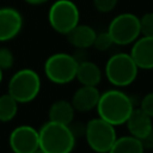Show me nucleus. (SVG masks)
Segmentation results:
<instances>
[{
	"label": "nucleus",
	"mask_w": 153,
	"mask_h": 153,
	"mask_svg": "<svg viewBox=\"0 0 153 153\" xmlns=\"http://www.w3.org/2000/svg\"><path fill=\"white\" fill-rule=\"evenodd\" d=\"M96 110L98 117L117 127L127 122L134 110V104L127 93L118 88H111L100 93Z\"/></svg>",
	"instance_id": "nucleus-1"
},
{
	"label": "nucleus",
	"mask_w": 153,
	"mask_h": 153,
	"mask_svg": "<svg viewBox=\"0 0 153 153\" xmlns=\"http://www.w3.org/2000/svg\"><path fill=\"white\" fill-rule=\"evenodd\" d=\"M39 149L44 153H72L76 136L69 124L47 121L38 130Z\"/></svg>",
	"instance_id": "nucleus-2"
},
{
	"label": "nucleus",
	"mask_w": 153,
	"mask_h": 153,
	"mask_svg": "<svg viewBox=\"0 0 153 153\" xmlns=\"http://www.w3.org/2000/svg\"><path fill=\"white\" fill-rule=\"evenodd\" d=\"M139 68L130 54L117 53L109 57L104 73L108 81L116 87L129 86L137 76Z\"/></svg>",
	"instance_id": "nucleus-3"
},
{
	"label": "nucleus",
	"mask_w": 153,
	"mask_h": 153,
	"mask_svg": "<svg viewBox=\"0 0 153 153\" xmlns=\"http://www.w3.org/2000/svg\"><path fill=\"white\" fill-rule=\"evenodd\" d=\"M41 91V78L31 68L17 71L8 81V92L18 103L32 102Z\"/></svg>",
	"instance_id": "nucleus-4"
},
{
	"label": "nucleus",
	"mask_w": 153,
	"mask_h": 153,
	"mask_svg": "<svg viewBox=\"0 0 153 153\" xmlns=\"http://www.w3.org/2000/svg\"><path fill=\"white\" fill-rule=\"evenodd\" d=\"M79 61L67 53H55L44 62V74L47 79L57 85H65L75 79Z\"/></svg>",
	"instance_id": "nucleus-5"
},
{
	"label": "nucleus",
	"mask_w": 153,
	"mask_h": 153,
	"mask_svg": "<svg viewBox=\"0 0 153 153\" xmlns=\"http://www.w3.org/2000/svg\"><path fill=\"white\" fill-rule=\"evenodd\" d=\"M48 22L54 31L67 35L80 23L79 8L72 0H56L49 7Z\"/></svg>",
	"instance_id": "nucleus-6"
},
{
	"label": "nucleus",
	"mask_w": 153,
	"mask_h": 153,
	"mask_svg": "<svg viewBox=\"0 0 153 153\" xmlns=\"http://www.w3.org/2000/svg\"><path fill=\"white\" fill-rule=\"evenodd\" d=\"M84 136L88 147L96 153H108L117 139L115 126L100 117L90 120L85 124Z\"/></svg>",
	"instance_id": "nucleus-7"
},
{
	"label": "nucleus",
	"mask_w": 153,
	"mask_h": 153,
	"mask_svg": "<svg viewBox=\"0 0 153 153\" xmlns=\"http://www.w3.org/2000/svg\"><path fill=\"white\" fill-rule=\"evenodd\" d=\"M117 45L134 43L140 36V18L134 13H121L112 18L106 30Z\"/></svg>",
	"instance_id": "nucleus-8"
},
{
	"label": "nucleus",
	"mask_w": 153,
	"mask_h": 153,
	"mask_svg": "<svg viewBox=\"0 0 153 153\" xmlns=\"http://www.w3.org/2000/svg\"><path fill=\"white\" fill-rule=\"evenodd\" d=\"M8 145L12 153H32L39 148L38 130L29 124L18 126L11 131Z\"/></svg>",
	"instance_id": "nucleus-9"
},
{
	"label": "nucleus",
	"mask_w": 153,
	"mask_h": 153,
	"mask_svg": "<svg viewBox=\"0 0 153 153\" xmlns=\"http://www.w3.org/2000/svg\"><path fill=\"white\" fill-rule=\"evenodd\" d=\"M23 17L13 7H0V42H7L18 36L23 27Z\"/></svg>",
	"instance_id": "nucleus-10"
},
{
	"label": "nucleus",
	"mask_w": 153,
	"mask_h": 153,
	"mask_svg": "<svg viewBox=\"0 0 153 153\" xmlns=\"http://www.w3.org/2000/svg\"><path fill=\"white\" fill-rule=\"evenodd\" d=\"M130 56L139 69H153V37L140 36L131 43Z\"/></svg>",
	"instance_id": "nucleus-11"
},
{
	"label": "nucleus",
	"mask_w": 153,
	"mask_h": 153,
	"mask_svg": "<svg viewBox=\"0 0 153 153\" xmlns=\"http://www.w3.org/2000/svg\"><path fill=\"white\" fill-rule=\"evenodd\" d=\"M100 92L97 86H86L81 85L72 97V105L75 111L87 112L96 109Z\"/></svg>",
	"instance_id": "nucleus-12"
},
{
	"label": "nucleus",
	"mask_w": 153,
	"mask_h": 153,
	"mask_svg": "<svg viewBox=\"0 0 153 153\" xmlns=\"http://www.w3.org/2000/svg\"><path fill=\"white\" fill-rule=\"evenodd\" d=\"M127 126V129L129 131V135L142 140L145 136H147L152 130H153V124H152V117L148 116L146 112H143L140 108L134 109L124 123Z\"/></svg>",
	"instance_id": "nucleus-13"
},
{
	"label": "nucleus",
	"mask_w": 153,
	"mask_h": 153,
	"mask_svg": "<svg viewBox=\"0 0 153 153\" xmlns=\"http://www.w3.org/2000/svg\"><path fill=\"white\" fill-rule=\"evenodd\" d=\"M96 31L93 27H91L87 24H78L74 29H72L66 36L68 42L78 48V49H87L93 45L94 38H96Z\"/></svg>",
	"instance_id": "nucleus-14"
},
{
	"label": "nucleus",
	"mask_w": 153,
	"mask_h": 153,
	"mask_svg": "<svg viewBox=\"0 0 153 153\" xmlns=\"http://www.w3.org/2000/svg\"><path fill=\"white\" fill-rule=\"evenodd\" d=\"M102 71L99 66L92 61L84 60L79 61L75 79L81 84L86 86H97L102 81Z\"/></svg>",
	"instance_id": "nucleus-15"
},
{
	"label": "nucleus",
	"mask_w": 153,
	"mask_h": 153,
	"mask_svg": "<svg viewBox=\"0 0 153 153\" xmlns=\"http://www.w3.org/2000/svg\"><path fill=\"white\" fill-rule=\"evenodd\" d=\"M75 109L72 103L65 99L54 102L48 110V120L62 124H71L74 120Z\"/></svg>",
	"instance_id": "nucleus-16"
},
{
	"label": "nucleus",
	"mask_w": 153,
	"mask_h": 153,
	"mask_svg": "<svg viewBox=\"0 0 153 153\" xmlns=\"http://www.w3.org/2000/svg\"><path fill=\"white\" fill-rule=\"evenodd\" d=\"M145 148L141 142V140L131 136V135H124L121 137H117L109 149L108 153H143Z\"/></svg>",
	"instance_id": "nucleus-17"
},
{
	"label": "nucleus",
	"mask_w": 153,
	"mask_h": 153,
	"mask_svg": "<svg viewBox=\"0 0 153 153\" xmlns=\"http://www.w3.org/2000/svg\"><path fill=\"white\" fill-rule=\"evenodd\" d=\"M18 102L10 94L5 93L0 96V122L12 121L18 112Z\"/></svg>",
	"instance_id": "nucleus-18"
},
{
	"label": "nucleus",
	"mask_w": 153,
	"mask_h": 153,
	"mask_svg": "<svg viewBox=\"0 0 153 153\" xmlns=\"http://www.w3.org/2000/svg\"><path fill=\"white\" fill-rule=\"evenodd\" d=\"M112 44H114V42H112L109 32L103 31V32L96 33V38H94V42H93L92 47H94L99 51H106L108 49L111 48Z\"/></svg>",
	"instance_id": "nucleus-19"
},
{
	"label": "nucleus",
	"mask_w": 153,
	"mask_h": 153,
	"mask_svg": "<svg viewBox=\"0 0 153 153\" xmlns=\"http://www.w3.org/2000/svg\"><path fill=\"white\" fill-rule=\"evenodd\" d=\"M141 36L153 37V12H147L140 17Z\"/></svg>",
	"instance_id": "nucleus-20"
},
{
	"label": "nucleus",
	"mask_w": 153,
	"mask_h": 153,
	"mask_svg": "<svg viewBox=\"0 0 153 153\" xmlns=\"http://www.w3.org/2000/svg\"><path fill=\"white\" fill-rule=\"evenodd\" d=\"M14 65V55L11 49L6 47H0V68L2 71L12 68Z\"/></svg>",
	"instance_id": "nucleus-21"
},
{
	"label": "nucleus",
	"mask_w": 153,
	"mask_h": 153,
	"mask_svg": "<svg viewBox=\"0 0 153 153\" xmlns=\"http://www.w3.org/2000/svg\"><path fill=\"white\" fill-rule=\"evenodd\" d=\"M118 0H93L94 8L100 13H109L117 6Z\"/></svg>",
	"instance_id": "nucleus-22"
},
{
	"label": "nucleus",
	"mask_w": 153,
	"mask_h": 153,
	"mask_svg": "<svg viewBox=\"0 0 153 153\" xmlns=\"http://www.w3.org/2000/svg\"><path fill=\"white\" fill-rule=\"evenodd\" d=\"M140 109L153 118V92H149L143 96L140 103Z\"/></svg>",
	"instance_id": "nucleus-23"
},
{
	"label": "nucleus",
	"mask_w": 153,
	"mask_h": 153,
	"mask_svg": "<svg viewBox=\"0 0 153 153\" xmlns=\"http://www.w3.org/2000/svg\"><path fill=\"white\" fill-rule=\"evenodd\" d=\"M141 142H142V145H143V148L145 149H149V148H153V130L147 135V136H145L142 140H141Z\"/></svg>",
	"instance_id": "nucleus-24"
},
{
	"label": "nucleus",
	"mask_w": 153,
	"mask_h": 153,
	"mask_svg": "<svg viewBox=\"0 0 153 153\" xmlns=\"http://www.w3.org/2000/svg\"><path fill=\"white\" fill-rule=\"evenodd\" d=\"M26 4L31 5V6H39V5H43L45 2H48L49 0H24Z\"/></svg>",
	"instance_id": "nucleus-25"
},
{
	"label": "nucleus",
	"mask_w": 153,
	"mask_h": 153,
	"mask_svg": "<svg viewBox=\"0 0 153 153\" xmlns=\"http://www.w3.org/2000/svg\"><path fill=\"white\" fill-rule=\"evenodd\" d=\"M2 72H4V71H2L1 68H0V84H1V81H2V76H4V74H2Z\"/></svg>",
	"instance_id": "nucleus-26"
},
{
	"label": "nucleus",
	"mask_w": 153,
	"mask_h": 153,
	"mask_svg": "<svg viewBox=\"0 0 153 153\" xmlns=\"http://www.w3.org/2000/svg\"><path fill=\"white\" fill-rule=\"evenodd\" d=\"M32 153H44V152H43V151H41V149L38 148L37 151H35V152H32Z\"/></svg>",
	"instance_id": "nucleus-27"
}]
</instances>
